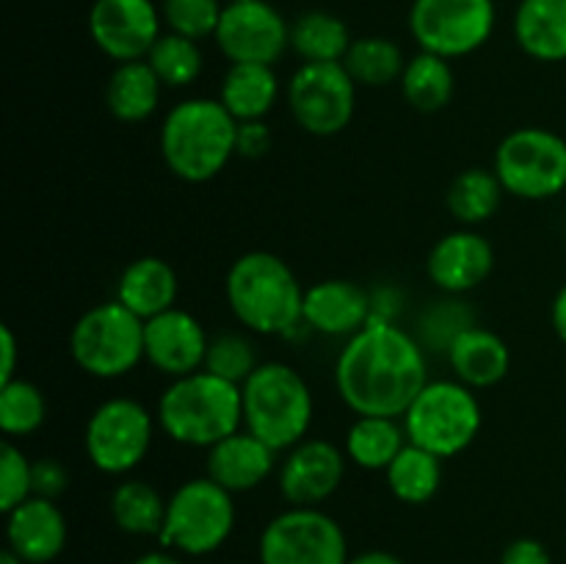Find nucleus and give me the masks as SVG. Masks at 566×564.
<instances>
[{"mask_svg":"<svg viewBox=\"0 0 566 564\" xmlns=\"http://www.w3.org/2000/svg\"><path fill=\"white\" fill-rule=\"evenodd\" d=\"M177 293H180L177 271L164 258H153V254L125 265L116 282V302L125 304L144 321L175 307Z\"/></svg>","mask_w":566,"mask_h":564,"instance_id":"obj_23","label":"nucleus"},{"mask_svg":"<svg viewBox=\"0 0 566 564\" xmlns=\"http://www.w3.org/2000/svg\"><path fill=\"white\" fill-rule=\"evenodd\" d=\"M352 42L346 22L329 11H304L291 22V50L304 64L343 61Z\"/></svg>","mask_w":566,"mask_h":564,"instance_id":"obj_27","label":"nucleus"},{"mask_svg":"<svg viewBox=\"0 0 566 564\" xmlns=\"http://www.w3.org/2000/svg\"><path fill=\"white\" fill-rule=\"evenodd\" d=\"M385 473L387 487H390L398 501L409 503V506H420V503H429L440 492L442 459L426 451V448L407 442Z\"/></svg>","mask_w":566,"mask_h":564,"instance_id":"obj_31","label":"nucleus"},{"mask_svg":"<svg viewBox=\"0 0 566 564\" xmlns=\"http://www.w3.org/2000/svg\"><path fill=\"white\" fill-rule=\"evenodd\" d=\"M160 14L153 0H94L88 11V33L99 53L116 64L142 61L160 39Z\"/></svg>","mask_w":566,"mask_h":564,"instance_id":"obj_15","label":"nucleus"},{"mask_svg":"<svg viewBox=\"0 0 566 564\" xmlns=\"http://www.w3.org/2000/svg\"><path fill=\"white\" fill-rule=\"evenodd\" d=\"M374 302L352 280H321L304 291L302 321L329 337H352L374 318Z\"/></svg>","mask_w":566,"mask_h":564,"instance_id":"obj_19","label":"nucleus"},{"mask_svg":"<svg viewBox=\"0 0 566 564\" xmlns=\"http://www.w3.org/2000/svg\"><path fill=\"white\" fill-rule=\"evenodd\" d=\"M271 149V133L269 127L260 122H241L238 125V144L235 153L243 155V158H263L265 153Z\"/></svg>","mask_w":566,"mask_h":564,"instance_id":"obj_41","label":"nucleus"},{"mask_svg":"<svg viewBox=\"0 0 566 564\" xmlns=\"http://www.w3.org/2000/svg\"><path fill=\"white\" fill-rule=\"evenodd\" d=\"M224 3H243V0H224Z\"/></svg>","mask_w":566,"mask_h":564,"instance_id":"obj_48","label":"nucleus"},{"mask_svg":"<svg viewBox=\"0 0 566 564\" xmlns=\"http://www.w3.org/2000/svg\"><path fill=\"white\" fill-rule=\"evenodd\" d=\"M335 385L352 412L403 418L409 404L429 385L420 341L392 321L374 315L337 354Z\"/></svg>","mask_w":566,"mask_h":564,"instance_id":"obj_1","label":"nucleus"},{"mask_svg":"<svg viewBox=\"0 0 566 564\" xmlns=\"http://www.w3.org/2000/svg\"><path fill=\"white\" fill-rule=\"evenodd\" d=\"M340 64L346 66V72L357 86L385 88L401 81L407 59H403V50L392 39L359 36L354 39Z\"/></svg>","mask_w":566,"mask_h":564,"instance_id":"obj_33","label":"nucleus"},{"mask_svg":"<svg viewBox=\"0 0 566 564\" xmlns=\"http://www.w3.org/2000/svg\"><path fill=\"white\" fill-rule=\"evenodd\" d=\"M31 468L33 462L20 448L11 440H3V448H0V509L6 514L33 495Z\"/></svg>","mask_w":566,"mask_h":564,"instance_id":"obj_38","label":"nucleus"},{"mask_svg":"<svg viewBox=\"0 0 566 564\" xmlns=\"http://www.w3.org/2000/svg\"><path fill=\"white\" fill-rule=\"evenodd\" d=\"M407 442V431L398 418L357 415L346 435V457L363 470H387Z\"/></svg>","mask_w":566,"mask_h":564,"instance_id":"obj_29","label":"nucleus"},{"mask_svg":"<svg viewBox=\"0 0 566 564\" xmlns=\"http://www.w3.org/2000/svg\"><path fill=\"white\" fill-rule=\"evenodd\" d=\"M144 61L153 66L158 81L169 88L191 86V83L199 77V72H202V64H205L199 42L171 31L160 33V39L153 44V50H149Z\"/></svg>","mask_w":566,"mask_h":564,"instance_id":"obj_34","label":"nucleus"},{"mask_svg":"<svg viewBox=\"0 0 566 564\" xmlns=\"http://www.w3.org/2000/svg\"><path fill=\"white\" fill-rule=\"evenodd\" d=\"M514 39L536 61H566V0H520Z\"/></svg>","mask_w":566,"mask_h":564,"instance_id":"obj_24","label":"nucleus"},{"mask_svg":"<svg viewBox=\"0 0 566 564\" xmlns=\"http://www.w3.org/2000/svg\"><path fill=\"white\" fill-rule=\"evenodd\" d=\"M155 418L169 440L191 448H213L243 429L241 385L205 368L180 376L164 390Z\"/></svg>","mask_w":566,"mask_h":564,"instance_id":"obj_3","label":"nucleus"},{"mask_svg":"<svg viewBox=\"0 0 566 564\" xmlns=\"http://www.w3.org/2000/svg\"><path fill=\"white\" fill-rule=\"evenodd\" d=\"M224 293L232 315L258 335H285L302 321L304 288L271 252L241 254L227 271Z\"/></svg>","mask_w":566,"mask_h":564,"instance_id":"obj_4","label":"nucleus"},{"mask_svg":"<svg viewBox=\"0 0 566 564\" xmlns=\"http://www.w3.org/2000/svg\"><path fill=\"white\" fill-rule=\"evenodd\" d=\"M346 476V453L329 440H307L291 448L280 468V492L293 506H318Z\"/></svg>","mask_w":566,"mask_h":564,"instance_id":"obj_17","label":"nucleus"},{"mask_svg":"<svg viewBox=\"0 0 566 564\" xmlns=\"http://www.w3.org/2000/svg\"><path fill=\"white\" fill-rule=\"evenodd\" d=\"M208 346L202 324L180 307L144 321V359L171 379L202 370Z\"/></svg>","mask_w":566,"mask_h":564,"instance_id":"obj_16","label":"nucleus"},{"mask_svg":"<svg viewBox=\"0 0 566 564\" xmlns=\"http://www.w3.org/2000/svg\"><path fill=\"white\" fill-rule=\"evenodd\" d=\"M495 22V0H412L409 9V33L418 48L448 61L484 48Z\"/></svg>","mask_w":566,"mask_h":564,"instance_id":"obj_10","label":"nucleus"},{"mask_svg":"<svg viewBox=\"0 0 566 564\" xmlns=\"http://www.w3.org/2000/svg\"><path fill=\"white\" fill-rule=\"evenodd\" d=\"M0 354H3V359H0V385H6V382L17 379V337L9 324L0 326Z\"/></svg>","mask_w":566,"mask_h":564,"instance_id":"obj_43","label":"nucleus"},{"mask_svg":"<svg viewBox=\"0 0 566 564\" xmlns=\"http://www.w3.org/2000/svg\"><path fill=\"white\" fill-rule=\"evenodd\" d=\"M287 105L296 125L310 136H337L354 119L357 83L340 61L302 64L287 83Z\"/></svg>","mask_w":566,"mask_h":564,"instance_id":"obj_13","label":"nucleus"},{"mask_svg":"<svg viewBox=\"0 0 566 564\" xmlns=\"http://www.w3.org/2000/svg\"><path fill=\"white\" fill-rule=\"evenodd\" d=\"M72 359L97 379H119L144 359V318L122 302L86 310L70 332Z\"/></svg>","mask_w":566,"mask_h":564,"instance_id":"obj_7","label":"nucleus"},{"mask_svg":"<svg viewBox=\"0 0 566 564\" xmlns=\"http://www.w3.org/2000/svg\"><path fill=\"white\" fill-rule=\"evenodd\" d=\"M551 321H553V330H556L558 341L566 346V285L556 293V299H553Z\"/></svg>","mask_w":566,"mask_h":564,"instance_id":"obj_44","label":"nucleus"},{"mask_svg":"<svg viewBox=\"0 0 566 564\" xmlns=\"http://www.w3.org/2000/svg\"><path fill=\"white\" fill-rule=\"evenodd\" d=\"M258 354H254V346L243 335H235V332H224V335L210 337L208 357H205V370L221 376L227 382H235V385H243L249 376L258 368Z\"/></svg>","mask_w":566,"mask_h":564,"instance_id":"obj_36","label":"nucleus"},{"mask_svg":"<svg viewBox=\"0 0 566 564\" xmlns=\"http://www.w3.org/2000/svg\"><path fill=\"white\" fill-rule=\"evenodd\" d=\"M501 564H553V556L539 540L520 536V540H514L512 545L503 551Z\"/></svg>","mask_w":566,"mask_h":564,"instance_id":"obj_42","label":"nucleus"},{"mask_svg":"<svg viewBox=\"0 0 566 564\" xmlns=\"http://www.w3.org/2000/svg\"><path fill=\"white\" fill-rule=\"evenodd\" d=\"M280 97V77L269 64H230L221 81L219 100L232 119L260 122L271 114Z\"/></svg>","mask_w":566,"mask_h":564,"instance_id":"obj_25","label":"nucleus"},{"mask_svg":"<svg viewBox=\"0 0 566 564\" xmlns=\"http://www.w3.org/2000/svg\"><path fill=\"white\" fill-rule=\"evenodd\" d=\"M263 564H346L348 545L340 523L315 506H291L260 534Z\"/></svg>","mask_w":566,"mask_h":564,"instance_id":"obj_12","label":"nucleus"},{"mask_svg":"<svg viewBox=\"0 0 566 564\" xmlns=\"http://www.w3.org/2000/svg\"><path fill=\"white\" fill-rule=\"evenodd\" d=\"M276 453L252 431L241 429L208 448V476L230 492L254 490L271 476Z\"/></svg>","mask_w":566,"mask_h":564,"instance_id":"obj_21","label":"nucleus"},{"mask_svg":"<svg viewBox=\"0 0 566 564\" xmlns=\"http://www.w3.org/2000/svg\"><path fill=\"white\" fill-rule=\"evenodd\" d=\"M130 564H182V562L177 556H171V553L155 551V553H144V556H138L136 562Z\"/></svg>","mask_w":566,"mask_h":564,"instance_id":"obj_46","label":"nucleus"},{"mask_svg":"<svg viewBox=\"0 0 566 564\" xmlns=\"http://www.w3.org/2000/svg\"><path fill=\"white\" fill-rule=\"evenodd\" d=\"M446 354L453 376L473 390L497 385L506 379L509 368H512V352H509L506 341L486 326L473 324L459 332Z\"/></svg>","mask_w":566,"mask_h":564,"instance_id":"obj_22","label":"nucleus"},{"mask_svg":"<svg viewBox=\"0 0 566 564\" xmlns=\"http://www.w3.org/2000/svg\"><path fill=\"white\" fill-rule=\"evenodd\" d=\"M155 435V420L142 401L108 398L86 424V453L99 473L125 476L144 462Z\"/></svg>","mask_w":566,"mask_h":564,"instance_id":"obj_11","label":"nucleus"},{"mask_svg":"<svg viewBox=\"0 0 566 564\" xmlns=\"http://www.w3.org/2000/svg\"><path fill=\"white\" fill-rule=\"evenodd\" d=\"M503 194L506 191H503L495 171L473 166V169H464L462 175L453 177L446 194V205L459 224L475 227L497 213Z\"/></svg>","mask_w":566,"mask_h":564,"instance_id":"obj_32","label":"nucleus"},{"mask_svg":"<svg viewBox=\"0 0 566 564\" xmlns=\"http://www.w3.org/2000/svg\"><path fill=\"white\" fill-rule=\"evenodd\" d=\"M232 529H235L232 492L205 476V479H188L171 492L158 540L164 547H175L188 556H205L219 551L230 540Z\"/></svg>","mask_w":566,"mask_h":564,"instance_id":"obj_8","label":"nucleus"},{"mask_svg":"<svg viewBox=\"0 0 566 564\" xmlns=\"http://www.w3.org/2000/svg\"><path fill=\"white\" fill-rule=\"evenodd\" d=\"M160 86L147 61H125L105 83V105L119 122H144L158 108Z\"/></svg>","mask_w":566,"mask_h":564,"instance_id":"obj_26","label":"nucleus"},{"mask_svg":"<svg viewBox=\"0 0 566 564\" xmlns=\"http://www.w3.org/2000/svg\"><path fill=\"white\" fill-rule=\"evenodd\" d=\"M213 39L230 64L274 66L291 48V25L269 0H243L224 6Z\"/></svg>","mask_w":566,"mask_h":564,"instance_id":"obj_14","label":"nucleus"},{"mask_svg":"<svg viewBox=\"0 0 566 564\" xmlns=\"http://www.w3.org/2000/svg\"><path fill=\"white\" fill-rule=\"evenodd\" d=\"M346 564H403V562L390 551H365V553H357L354 558H348Z\"/></svg>","mask_w":566,"mask_h":564,"instance_id":"obj_45","label":"nucleus"},{"mask_svg":"<svg viewBox=\"0 0 566 564\" xmlns=\"http://www.w3.org/2000/svg\"><path fill=\"white\" fill-rule=\"evenodd\" d=\"M468 326H473V315L464 304L459 302H437L429 313L423 315V343L431 348H442L448 352V346L453 343V337L459 332H464Z\"/></svg>","mask_w":566,"mask_h":564,"instance_id":"obj_39","label":"nucleus"},{"mask_svg":"<svg viewBox=\"0 0 566 564\" xmlns=\"http://www.w3.org/2000/svg\"><path fill=\"white\" fill-rule=\"evenodd\" d=\"M111 518L119 531L133 536H160L166 520V501L149 481L125 479L111 492Z\"/></svg>","mask_w":566,"mask_h":564,"instance_id":"obj_30","label":"nucleus"},{"mask_svg":"<svg viewBox=\"0 0 566 564\" xmlns=\"http://www.w3.org/2000/svg\"><path fill=\"white\" fill-rule=\"evenodd\" d=\"M398 83H401L403 100L420 114H437V111L446 108L453 100V88H457L451 61L426 53V50H420L418 55L407 61Z\"/></svg>","mask_w":566,"mask_h":564,"instance_id":"obj_28","label":"nucleus"},{"mask_svg":"<svg viewBox=\"0 0 566 564\" xmlns=\"http://www.w3.org/2000/svg\"><path fill=\"white\" fill-rule=\"evenodd\" d=\"M495 269V249L481 232L457 230L442 236L426 258V274L440 291L459 296L475 291Z\"/></svg>","mask_w":566,"mask_h":564,"instance_id":"obj_18","label":"nucleus"},{"mask_svg":"<svg viewBox=\"0 0 566 564\" xmlns=\"http://www.w3.org/2000/svg\"><path fill=\"white\" fill-rule=\"evenodd\" d=\"M407 440L448 459L473 446L481 431V404L459 379L429 382L401 418Z\"/></svg>","mask_w":566,"mask_h":564,"instance_id":"obj_6","label":"nucleus"},{"mask_svg":"<svg viewBox=\"0 0 566 564\" xmlns=\"http://www.w3.org/2000/svg\"><path fill=\"white\" fill-rule=\"evenodd\" d=\"M238 144V122L221 100L191 97L177 103L160 125V155L177 180L208 182L224 171Z\"/></svg>","mask_w":566,"mask_h":564,"instance_id":"obj_2","label":"nucleus"},{"mask_svg":"<svg viewBox=\"0 0 566 564\" xmlns=\"http://www.w3.org/2000/svg\"><path fill=\"white\" fill-rule=\"evenodd\" d=\"M224 6L221 0H164L160 14L171 33L202 42V39L216 36Z\"/></svg>","mask_w":566,"mask_h":564,"instance_id":"obj_37","label":"nucleus"},{"mask_svg":"<svg viewBox=\"0 0 566 564\" xmlns=\"http://www.w3.org/2000/svg\"><path fill=\"white\" fill-rule=\"evenodd\" d=\"M243 429L274 451L298 446L313 424V393L287 363H260L241 385Z\"/></svg>","mask_w":566,"mask_h":564,"instance_id":"obj_5","label":"nucleus"},{"mask_svg":"<svg viewBox=\"0 0 566 564\" xmlns=\"http://www.w3.org/2000/svg\"><path fill=\"white\" fill-rule=\"evenodd\" d=\"M492 171L517 199H553L566 188V138L547 127H517L495 149Z\"/></svg>","mask_w":566,"mask_h":564,"instance_id":"obj_9","label":"nucleus"},{"mask_svg":"<svg viewBox=\"0 0 566 564\" xmlns=\"http://www.w3.org/2000/svg\"><path fill=\"white\" fill-rule=\"evenodd\" d=\"M0 564H28V562L22 556H17V553L11 551V547H6V551L0 553Z\"/></svg>","mask_w":566,"mask_h":564,"instance_id":"obj_47","label":"nucleus"},{"mask_svg":"<svg viewBox=\"0 0 566 564\" xmlns=\"http://www.w3.org/2000/svg\"><path fill=\"white\" fill-rule=\"evenodd\" d=\"M48 418L44 393L28 379H11L0 385V429L9 437L33 435Z\"/></svg>","mask_w":566,"mask_h":564,"instance_id":"obj_35","label":"nucleus"},{"mask_svg":"<svg viewBox=\"0 0 566 564\" xmlns=\"http://www.w3.org/2000/svg\"><path fill=\"white\" fill-rule=\"evenodd\" d=\"M9 547L28 564H48L66 547V518L59 503L31 495L6 514Z\"/></svg>","mask_w":566,"mask_h":564,"instance_id":"obj_20","label":"nucleus"},{"mask_svg":"<svg viewBox=\"0 0 566 564\" xmlns=\"http://www.w3.org/2000/svg\"><path fill=\"white\" fill-rule=\"evenodd\" d=\"M31 481H33V495L48 498V501H59V498L66 492V487H70V473H66V468L59 462V459L42 457L33 462Z\"/></svg>","mask_w":566,"mask_h":564,"instance_id":"obj_40","label":"nucleus"}]
</instances>
